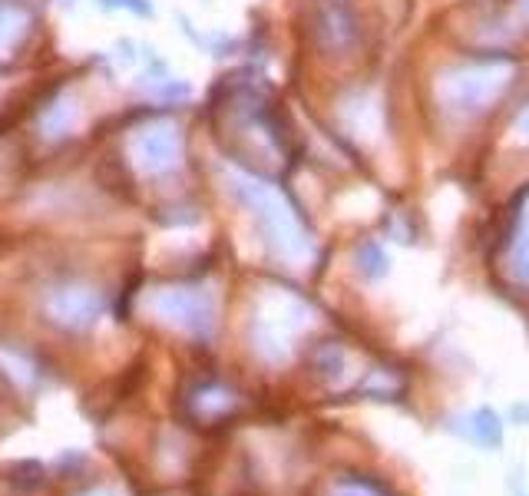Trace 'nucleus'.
Returning a JSON list of instances; mask_svg holds the SVG:
<instances>
[{
  "label": "nucleus",
  "instance_id": "nucleus-4",
  "mask_svg": "<svg viewBox=\"0 0 529 496\" xmlns=\"http://www.w3.org/2000/svg\"><path fill=\"white\" fill-rule=\"evenodd\" d=\"M133 163L146 176H166L182 166V133L176 123H149L143 129H136L133 143H129Z\"/></svg>",
  "mask_w": 529,
  "mask_h": 496
},
{
  "label": "nucleus",
  "instance_id": "nucleus-6",
  "mask_svg": "<svg viewBox=\"0 0 529 496\" xmlns=\"http://www.w3.org/2000/svg\"><path fill=\"white\" fill-rule=\"evenodd\" d=\"M358 14L351 0H318V37L328 50H348L358 43Z\"/></svg>",
  "mask_w": 529,
  "mask_h": 496
},
{
  "label": "nucleus",
  "instance_id": "nucleus-11",
  "mask_svg": "<svg viewBox=\"0 0 529 496\" xmlns=\"http://www.w3.org/2000/svg\"><path fill=\"white\" fill-rule=\"evenodd\" d=\"M470 437L477 440L483 447H500L503 444V420L496 417L493 407H480V411H473L470 417Z\"/></svg>",
  "mask_w": 529,
  "mask_h": 496
},
{
  "label": "nucleus",
  "instance_id": "nucleus-10",
  "mask_svg": "<svg viewBox=\"0 0 529 496\" xmlns=\"http://www.w3.org/2000/svg\"><path fill=\"white\" fill-rule=\"evenodd\" d=\"M354 268H358L367 282H381L391 272V258H387L381 242H364L358 248V255H354Z\"/></svg>",
  "mask_w": 529,
  "mask_h": 496
},
{
  "label": "nucleus",
  "instance_id": "nucleus-8",
  "mask_svg": "<svg viewBox=\"0 0 529 496\" xmlns=\"http://www.w3.org/2000/svg\"><path fill=\"white\" fill-rule=\"evenodd\" d=\"M53 315L60 321H67V325H90V321L100 315V298L93 295V291H83V288H67L57 295V305H50Z\"/></svg>",
  "mask_w": 529,
  "mask_h": 496
},
{
  "label": "nucleus",
  "instance_id": "nucleus-1",
  "mask_svg": "<svg viewBox=\"0 0 529 496\" xmlns=\"http://www.w3.org/2000/svg\"><path fill=\"white\" fill-rule=\"evenodd\" d=\"M225 182H229L232 196L239 199V206H245L255 215L268 248H272L278 258H285V262H308V258L315 255V242H311L308 225L301 222L295 202H291L275 182L255 176V172L235 169V166L225 169Z\"/></svg>",
  "mask_w": 529,
  "mask_h": 496
},
{
  "label": "nucleus",
  "instance_id": "nucleus-15",
  "mask_svg": "<svg viewBox=\"0 0 529 496\" xmlns=\"http://www.w3.org/2000/svg\"><path fill=\"white\" fill-rule=\"evenodd\" d=\"M100 7L106 10H116V7H123V10H133L136 17H153V0H100Z\"/></svg>",
  "mask_w": 529,
  "mask_h": 496
},
{
  "label": "nucleus",
  "instance_id": "nucleus-5",
  "mask_svg": "<svg viewBox=\"0 0 529 496\" xmlns=\"http://www.w3.org/2000/svg\"><path fill=\"white\" fill-rule=\"evenodd\" d=\"M153 308L172 325L186 328L189 334H209L215 325L212 298L199 288H163L153 298Z\"/></svg>",
  "mask_w": 529,
  "mask_h": 496
},
{
  "label": "nucleus",
  "instance_id": "nucleus-16",
  "mask_svg": "<svg viewBox=\"0 0 529 496\" xmlns=\"http://www.w3.org/2000/svg\"><path fill=\"white\" fill-rule=\"evenodd\" d=\"M318 364H321V368H331L328 377H341V371H344V354L338 348H325V351H321Z\"/></svg>",
  "mask_w": 529,
  "mask_h": 496
},
{
  "label": "nucleus",
  "instance_id": "nucleus-17",
  "mask_svg": "<svg viewBox=\"0 0 529 496\" xmlns=\"http://www.w3.org/2000/svg\"><path fill=\"white\" fill-rule=\"evenodd\" d=\"M516 136H520L523 143H529V103L523 106V113L516 116Z\"/></svg>",
  "mask_w": 529,
  "mask_h": 496
},
{
  "label": "nucleus",
  "instance_id": "nucleus-18",
  "mask_svg": "<svg viewBox=\"0 0 529 496\" xmlns=\"http://www.w3.org/2000/svg\"><path fill=\"white\" fill-rule=\"evenodd\" d=\"M526 7H529V0H526Z\"/></svg>",
  "mask_w": 529,
  "mask_h": 496
},
{
  "label": "nucleus",
  "instance_id": "nucleus-13",
  "mask_svg": "<svg viewBox=\"0 0 529 496\" xmlns=\"http://www.w3.org/2000/svg\"><path fill=\"white\" fill-rule=\"evenodd\" d=\"M153 96L156 100H166V103H179V100H189L192 96V86L179 77H163V80H153Z\"/></svg>",
  "mask_w": 529,
  "mask_h": 496
},
{
  "label": "nucleus",
  "instance_id": "nucleus-7",
  "mask_svg": "<svg viewBox=\"0 0 529 496\" xmlns=\"http://www.w3.org/2000/svg\"><path fill=\"white\" fill-rule=\"evenodd\" d=\"M341 120L354 136H374L381 129V103L371 93H351L341 103Z\"/></svg>",
  "mask_w": 529,
  "mask_h": 496
},
{
  "label": "nucleus",
  "instance_id": "nucleus-2",
  "mask_svg": "<svg viewBox=\"0 0 529 496\" xmlns=\"http://www.w3.org/2000/svg\"><path fill=\"white\" fill-rule=\"evenodd\" d=\"M516 67L506 57L470 60L460 67H450L437 80V100L453 113H480L503 96L513 83Z\"/></svg>",
  "mask_w": 529,
  "mask_h": 496
},
{
  "label": "nucleus",
  "instance_id": "nucleus-3",
  "mask_svg": "<svg viewBox=\"0 0 529 496\" xmlns=\"http://www.w3.org/2000/svg\"><path fill=\"white\" fill-rule=\"evenodd\" d=\"M311 321V311L301 298H285V295H275L265 301V308L258 311L252 334H255V348L265 354V358L272 361H282L288 354V341L291 334L308 328Z\"/></svg>",
  "mask_w": 529,
  "mask_h": 496
},
{
  "label": "nucleus",
  "instance_id": "nucleus-14",
  "mask_svg": "<svg viewBox=\"0 0 529 496\" xmlns=\"http://www.w3.org/2000/svg\"><path fill=\"white\" fill-rule=\"evenodd\" d=\"M73 123V110L67 103H57V106H50L47 116H43V133L47 136H63L70 129Z\"/></svg>",
  "mask_w": 529,
  "mask_h": 496
},
{
  "label": "nucleus",
  "instance_id": "nucleus-12",
  "mask_svg": "<svg viewBox=\"0 0 529 496\" xmlns=\"http://www.w3.org/2000/svg\"><path fill=\"white\" fill-rule=\"evenodd\" d=\"M513 268L516 275L529 285V196L516 215V235H513Z\"/></svg>",
  "mask_w": 529,
  "mask_h": 496
},
{
  "label": "nucleus",
  "instance_id": "nucleus-9",
  "mask_svg": "<svg viewBox=\"0 0 529 496\" xmlns=\"http://www.w3.org/2000/svg\"><path fill=\"white\" fill-rule=\"evenodd\" d=\"M30 30V14L24 4L14 0H0V53L14 50Z\"/></svg>",
  "mask_w": 529,
  "mask_h": 496
}]
</instances>
